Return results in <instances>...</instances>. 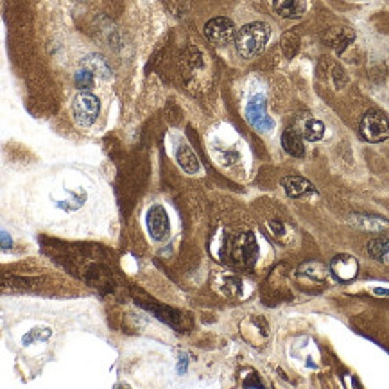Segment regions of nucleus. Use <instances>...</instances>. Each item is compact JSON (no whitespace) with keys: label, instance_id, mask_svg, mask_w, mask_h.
Masks as SVG:
<instances>
[{"label":"nucleus","instance_id":"f257e3e1","mask_svg":"<svg viewBox=\"0 0 389 389\" xmlns=\"http://www.w3.org/2000/svg\"><path fill=\"white\" fill-rule=\"evenodd\" d=\"M271 38V29L264 22L246 23L237 31L235 36V49L244 60H252L266 49Z\"/></svg>","mask_w":389,"mask_h":389},{"label":"nucleus","instance_id":"f03ea898","mask_svg":"<svg viewBox=\"0 0 389 389\" xmlns=\"http://www.w3.org/2000/svg\"><path fill=\"white\" fill-rule=\"evenodd\" d=\"M223 258L238 267L255 266L256 258H258V244H256L255 235L246 232V234L230 237L223 249Z\"/></svg>","mask_w":389,"mask_h":389},{"label":"nucleus","instance_id":"7ed1b4c3","mask_svg":"<svg viewBox=\"0 0 389 389\" xmlns=\"http://www.w3.org/2000/svg\"><path fill=\"white\" fill-rule=\"evenodd\" d=\"M361 137L371 144L384 142L389 138V119L384 111L370 110L362 115L361 124H359Z\"/></svg>","mask_w":389,"mask_h":389},{"label":"nucleus","instance_id":"20e7f679","mask_svg":"<svg viewBox=\"0 0 389 389\" xmlns=\"http://www.w3.org/2000/svg\"><path fill=\"white\" fill-rule=\"evenodd\" d=\"M99 111H101V101H99V97L93 96V93L81 92L74 99V119H76V122H78L79 126H82V128L93 126L97 117H99Z\"/></svg>","mask_w":389,"mask_h":389},{"label":"nucleus","instance_id":"39448f33","mask_svg":"<svg viewBox=\"0 0 389 389\" xmlns=\"http://www.w3.org/2000/svg\"><path fill=\"white\" fill-rule=\"evenodd\" d=\"M246 119L260 133H266L275 128V122L267 113V102L264 96H253L249 99L246 106Z\"/></svg>","mask_w":389,"mask_h":389},{"label":"nucleus","instance_id":"423d86ee","mask_svg":"<svg viewBox=\"0 0 389 389\" xmlns=\"http://www.w3.org/2000/svg\"><path fill=\"white\" fill-rule=\"evenodd\" d=\"M205 38L212 43H228V41L234 40L237 36V29H235V23L230 19L225 16H219V19H212L205 23Z\"/></svg>","mask_w":389,"mask_h":389},{"label":"nucleus","instance_id":"0eeeda50","mask_svg":"<svg viewBox=\"0 0 389 389\" xmlns=\"http://www.w3.org/2000/svg\"><path fill=\"white\" fill-rule=\"evenodd\" d=\"M147 230H149V235L155 241H164V238L169 237V215H167V210L162 205H153L147 212Z\"/></svg>","mask_w":389,"mask_h":389},{"label":"nucleus","instance_id":"6e6552de","mask_svg":"<svg viewBox=\"0 0 389 389\" xmlns=\"http://www.w3.org/2000/svg\"><path fill=\"white\" fill-rule=\"evenodd\" d=\"M330 271L341 282H348V280L355 278L359 271L357 260L350 255H337L334 260L330 262Z\"/></svg>","mask_w":389,"mask_h":389},{"label":"nucleus","instance_id":"1a4fd4ad","mask_svg":"<svg viewBox=\"0 0 389 389\" xmlns=\"http://www.w3.org/2000/svg\"><path fill=\"white\" fill-rule=\"evenodd\" d=\"M323 40H325L335 52L341 54V52L355 40V32L348 27H332L326 29L325 34H323Z\"/></svg>","mask_w":389,"mask_h":389},{"label":"nucleus","instance_id":"9d476101","mask_svg":"<svg viewBox=\"0 0 389 389\" xmlns=\"http://www.w3.org/2000/svg\"><path fill=\"white\" fill-rule=\"evenodd\" d=\"M280 185L284 187L289 197H303L307 194H316V187L302 176H285V178H282Z\"/></svg>","mask_w":389,"mask_h":389},{"label":"nucleus","instance_id":"9b49d317","mask_svg":"<svg viewBox=\"0 0 389 389\" xmlns=\"http://www.w3.org/2000/svg\"><path fill=\"white\" fill-rule=\"evenodd\" d=\"M273 10L284 19H302L307 10V0H273Z\"/></svg>","mask_w":389,"mask_h":389},{"label":"nucleus","instance_id":"f8f14e48","mask_svg":"<svg viewBox=\"0 0 389 389\" xmlns=\"http://www.w3.org/2000/svg\"><path fill=\"white\" fill-rule=\"evenodd\" d=\"M176 160H178L179 167H181L187 175H196V173H199V169H201L197 156L194 155L190 146H187L185 142L178 144V147H176Z\"/></svg>","mask_w":389,"mask_h":389},{"label":"nucleus","instance_id":"ddd939ff","mask_svg":"<svg viewBox=\"0 0 389 389\" xmlns=\"http://www.w3.org/2000/svg\"><path fill=\"white\" fill-rule=\"evenodd\" d=\"M282 147L285 153H289L294 158H302L305 155V146H303L302 133L294 128H287L282 135Z\"/></svg>","mask_w":389,"mask_h":389},{"label":"nucleus","instance_id":"4468645a","mask_svg":"<svg viewBox=\"0 0 389 389\" xmlns=\"http://www.w3.org/2000/svg\"><path fill=\"white\" fill-rule=\"evenodd\" d=\"M352 225H355L357 228L364 230V232H389V221L382 219V217H377V215H353Z\"/></svg>","mask_w":389,"mask_h":389},{"label":"nucleus","instance_id":"2eb2a0df","mask_svg":"<svg viewBox=\"0 0 389 389\" xmlns=\"http://www.w3.org/2000/svg\"><path fill=\"white\" fill-rule=\"evenodd\" d=\"M85 69L92 70L93 74L101 76L102 79H108L111 76L110 65H108V61H106L104 58H102V56H99V54L88 56L87 60H85Z\"/></svg>","mask_w":389,"mask_h":389},{"label":"nucleus","instance_id":"dca6fc26","mask_svg":"<svg viewBox=\"0 0 389 389\" xmlns=\"http://www.w3.org/2000/svg\"><path fill=\"white\" fill-rule=\"evenodd\" d=\"M368 253L371 258H375L379 262H386L389 256V238H375L368 244Z\"/></svg>","mask_w":389,"mask_h":389},{"label":"nucleus","instance_id":"f3484780","mask_svg":"<svg viewBox=\"0 0 389 389\" xmlns=\"http://www.w3.org/2000/svg\"><path fill=\"white\" fill-rule=\"evenodd\" d=\"M303 137L311 140V142H318L325 137V124L318 119H311L303 126Z\"/></svg>","mask_w":389,"mask_h":389},{"label":"nucleus","instance_id":"a211bd4d","mask_svg":"<svg viewBox=\"0 0 389 389\" xmlns=\"http://www.w3.org/2000/svg\"><path fill=\"white\" fill-rule=\"evenodd\" d=\"M52 335V330L47 329V326H38V329H32L31 332H27V335L23 337V344H31L34 341H47V339Z\"/></svg>","mask_w":389,"mask_h":389},{"label":"nucleus","instance_id":"6ab92c4d","mask_svg":"<svg viewBox=\"0 0 389 389\" xmlns=\"http://www.w3.org/2000/svg\"><path fill=\"white\" fill-rule=\"evenodd\" d=\"M74 81H76V85H78L81 90H88V88L93 87V81H96V78H93L92 70L82 69V70H79L78 74H76Z\"/></svg>","mask_w":389,"mask_h":389},{"label":"nucleus","instance_id":"aec40b11","mask_svg":"<svg viewBox=\"0 0 389 389\" xmlns=\"http://www.w3.org/2000/svg\"><path fill=\"white\" fill-rule=\"evenodd\" d=\"M298 43H300V40H298L294 34H287V36H284V40H282V49H284V52L289 56V58H293V56L296 54Z\"/></svg>","mask_w":389,"mask_h":389},{"label":"nucleus","instance_id":"412c9836","mask_svg":"<svg viewBox=\"0 0 389 389\" xmlns=\"http://www.w3.org/2000/svg\"><path fill=\"white\" fill-rule=\"evenodd\" d=\"M243 386H244V388H252V386H256V388H264V384H262L256 375H253V377H249L247 380H244Z\"/></svg>","mask_w":389,"mask_h":389},{"label":"nucleus","instance_id":"4be33fe9","mask_svg":"<svg viewBox=\"0 0 389 389\" xmlns=\"http://www.w3.org/2000/svg\"><path fill=\"white\" fill-rule=\"evenodd\" d=\"M11 247V238H8V232H2V249Z\"/></svg>","mask_w":389,"mask_h":389}]
</instances>
